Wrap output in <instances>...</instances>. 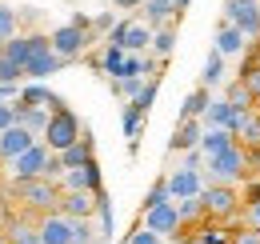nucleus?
<instances>
[{
  "label": "nucleus",
  "instance_id": "nucleus-43",
  "mask_svg": "<svg viewBox=\"0 0 260 244\" xmlns=\"http://www.w3.org/2000/svg\"><path fill=\"white\" fill-rule=\"evenodd\" d=\"M0 244H12V236H8V232H4V228H0Z\"/></svg>",
  "mask_w": 260,
  "mask_h": 244
},
{
  "label": "nucleus",
  "instance_id": "nucleus-19",
  "mask_svg": "<svg viewBox=\"0 0 260 244\" xmlns=\"http://www.w3.org/2000/svg\"><path fill=\"white\" fill-rule=\"evenodd\" d=\"M232 144H236V132H228V128H208V132H204V140H200V152L212 160V156L228 152Z\"/></svg>",
  "mask_w": 260,
  "mask_h": 244
},
{
  "label": "nucleus",
  "instance_id": "nucleus-21",
  "mask_svg": "<svg viewBox=\"0 0 260 244\" xmlns=\"http://www.w3.org/2000/svg\"><path fill=\"white\" fill-rule=\"evenodd\" d=\"M220 80H224V52L212 48L208 60H204V68H200V80H196V84H204V88H220Z\"/></svg>",
  "mask_w": 260,
  "mask_h": 244
},
{
  "label": "nucleus",
  "instance_id": "nucleus-13",
  "mask_svg": "<svg viewBox=\"0 0 260 244\" xmlns=\"http://www.w3.org/2000/svg\"><path fill=\"white\" fill-rule=\"evenodd\" d=\"M168 188H172V200H188V196L204 192V176H200V168L180 164L176 172H168Z\"/></svg>",
  "mask_w": 260,
  "mask_h": 244
},
{
  "label": "nucleus",
  "instance_id": "nucleus-32",
  "mask_svg": "<svg viewBox=\"0 0 260 244\" xmlns=\"http://www.w3.org/2000/svg\"><path fill=\"white\" fill-rule=\"evenodd\" d=\"M144 84H148L144 76H120V80L112 84V92H116V96H124V100H136V96H140V88H144Z\"/></svg>",
  "mask_w": 260,
  "mask_h": 244
},
{
  "label": "nucleus",
  "instance_id": "nucleus-7",
  "mask_svg": "<svg viewBox=\"0 0 260 244\" xmlns=\"http://www.w3.org/2000/svg\"><path fill=\"white\" fill-rule=\"evenodd\" d=\"M152 36H156L152 24H144V20H124V24L112 28L108 40L120 44V48H128V52H152Z\"/></svg>",
  "mask_w": 260,
  "mask_h": 244
},
{
  "label": "nucleus",
  "instance_id": "nucleus-44",
  "mask_svg": "<svg viewBox=\"0 0 260 244\" xmlns=\"http://www.w3.org/2000/svg\"><path fill=\"white\" fill-rule=\"evenodd\" d=\"M120 244H128V240H120Z\"/></svg>",
  "mask_w": 260,
  "mask_h": 244
},
{
  "label": "nucleus",
  "instance_id": "nucleus-16",
  "mask_svg": "<svg viewBox=\"0 0 260 244\" xmlns=\"http://www.w3.org/2000/svg\"><path fill=\"white\" fill-rule=\"evenodd\" d=\"M64 64L68 60L56 52V48H44V52H36L32 60L24 64V72H28V80H48V76H52V72H60Z\"/></svg>",
  "mask_w": 260,
  "mask_h": 244
},
{
  "label": "nucleus",
  "instance_id": "nucleus-3",
  "mask_svg": "<svg viewBox=\"0 0 260 244\" xmlns=\"http://www.w3.org/2000/svg\"><path fill=\"white\" fill-rule=\"evenodd\" d=\"M200 200H204V212H208V220H236V216L244 212V200H240L236 184L208 180V184H204V192H200Z\"/></svg>",
  "mask_w": 260,
  "mask_h": 244
},
{
  "label": "nucleus",
  "instance_id": "nucleus-35",
  "mask_svg": "<svg viewBox=\"0 0 260 244\" xmlns=\"http://www.w3.org/2000/svg\"><path fill=\"white\" fill-rule=\"evenodd\" d=\"M100 228H92V220H76V244H96Z\"/></svg>",
  "mask_w": 260,
  "mask_h": 244
},
{
  "label": "nucleus",
  "instance_id": "nucleus-37",
  "mask_svg": "<svg viewBox=\"0 0 260 244\" xmlns=\"http://www.w3.org/2000/svg\"><path fill=\"white\" fill-rule=\"evenodd\" d=\"M232 244H260V228H252V224H248V228H236V232H232Z\"/></svg>",
  "mask_w": 260,
  "mask_h": 244
},
{
  "label": "nucleus",
  "instance_id": "nucleus-12",
  "mask_svg": "<svg viewBox=\"0 0 260 244\" xmlns=\"http://www.w3.org/2000/svg\"><path fill=\"white\" fill-rule=\"evenodd\" d=\"M36 140H40V136H36L32 128H24V124L4 128V132H0V160H4V164H8V160H16L20 152H28Z\"/></svg>",
  "mask_w": 260,
  "mask_h": 244
},
{
  "label": "nucleus",
  "instance_id": "nucleus-38",
  "mask_svg": "<svg viewBox=\"0 0 260 244\" xmlns=\"http://www.w3.org/2000/svg\"><path fill=\"white\" fill-rule=\"evenodd\" d=\"M12 124H16V108H12V100H0V132L12 128Z\"/></svg>",
  "mask_w": 260,
  "mask_h": 244
},
{
  "label": "nucleus",
  "instance_id": "nucleus-28",
  "mask_svg": "<svg viewBox=\"0 0 260 244\" xmlns=\"http://www.w3.org/2000/svg\"><path fill=\"white\" fill-rule=\"evenodd\" d=\"M152 52H156L160 60H168V56L176 52V24H164V28H156V36H152Z\"/></svg>",
  "mask_w": 260,
  "mask_h": 244
},
{
  "label": "nucleus",
  "instance_id": "nucleus-15",
  "mask_svg": "<svg viewBox=\"0 0 260 244\" xmlns=\"http://www.w3.org/2000/svg\"><path fill=\"white\" fill-rule=\"evenodd\" d=\"M60 188L72 192V188H84V192H100L104 184H100V164L96 160H88V164H80V168H68L64 176H60Z\"/></svg>",
  "mask_w": 260,
  "mask_h": 244
},
{
  "label": "nucleus",
  "instance_id": "nucleus-42",
  "mask_svg": "<svg viewBox=\"0 0 260 244\" xmlns=\"http://www.w3.org/2000/svg\"><path fill=\"white\" fill-rule=\"evenodd\" d=\"M192 0H176V16H184V8H188Z\"/></svg>",
  "mask_w": 260,
  "mask_h": 244
},
{
  "label": "nucleus",
  "instance_id": "nucleus-2",
  "mask_svg": "<svg viewBox=\"0 0 260 244\" xmlns=\"http://www.w3.org/2000/svg\"><path fill=\"white\" fill-rule=\"evenodd\" d=\"M92 40H96V32H92V16H80V12H76L68 24L52 28V48H56L64 60H76Z\"/></svg>",
  "mask_w": 260,
  "mask_h": 244
},
{
  "label": "nucleus",
  "instance_id": "nucleus-34",
  "mask_svg": "<svg viewBox=\"0 0 260 244\" xmlns=\"http://www.w3.org/2000/svg\"><path fill=\"white\" fill-rule=\"evenodd\" d=\"M240 144H244V148H260V116H248V120H244Z\"/></svg>",
  "mask_w": 260,
  "mask_h": 244
},
{
  "label": "nucleus",
  "instance_id": "nucleus-20",
  "mask_svg": "<svg viewBox=\"0 0 260 244\" xmlns=\"http://www.w3.org/2000/svg\"><path fill=\"white\" fill-rule=\"evenodd\" d=\"M208 104H212V88H204V84H196L188 96H184V108H180V120H192V116H204L208 112Z\"/></svg>",
  "mask_w": 260,
  "mask_h": 244
},
{
  "label": "nucleus",
  "instance_id": "nucleus-8",
  "mask_svg": "<svg viewBox=\"0 0 260 244\" xmlns=\"http://www.w3.org/2000/svg\"><path fill=\"white\" fill-rule=\"evenodd\" d=\"M224 20L236 24L248 40L260 36V0H228L224 4Z\"/></svg>",
  "mask_w": 260,
  "mask_h": 244
},
{
  "label": "nucleus",
  "instance_id": "nucleus-6",
  "mask_svg": "<svg viewBox=\"0 0 260 244\" xmlns=\"http://www.w3.org/2000/svg\"><path fill=\"white\" fill-rule=\"evenodd\" d=\"M48 156H52V148H48L44 140H36L28 152H20L16 160H8V164H12L8 176H12V180H36V176H44V172H48Z\"/></svg>",
  "mask_w": 260,
  "mask_h": 244
},
{
  "label": "nucleus",
  "instance_id": "nucleus-33",
  "mask_svg": "<svg viewBox=\"0 0 260 244\" xmlns=\"http://www.w3.org/2000/svg\"><path fill=\"white\" fill-rule=\"evenodd\" d=\"M240 80L252 88V96H256V104H260V64H256V56L248 52V60H244V72H240Z\"/></svg>",
  "mask_w": 260,
  "mask_h": 244
},
{
  "label": "nucleus",
  "instance_id": "nucleus-24",
  "mask_svg": "<svg viewBox=\"0 0 260 244\" xmlns=\"http://www.w3.org/2000/svg\"><path fill=\"white\" fill-rule=\"evenodd\" d=\"M4 48V56H12L16 64H28L32 60V32H20V36H12L8 44H0Z\"/></svg>",
  "mask_w": 260,
  "mask_h": 244
},
{
  "label": "nucleus",
  "instance_id": "nucleus-29",
  "mask_svg": "<svg viewBox=\"0 0 260 244\" xmlns=\"http://www.w3.org/2000/svg\"><path fill=\"white\" fill-rule=\"evenodd\" d=\"M144 108L136 104V100H128L124 104V136H128V144H136V136H140V124H144Z\"/></svg>",
  "mask_w": 260,
  "mask_h": 244
},
{
  "label": "nucleus",
  "instance_id": "nucleus-36",
  "mask_svg": "<svg viewBox=\"0 0 260 244\" xmlns=\"http://www.w3.org/2000/svg\"><path fill=\"white\" fill-rule=\"evenodd\" d=\"M128 244H168V240H164L160 232H152V228H144V224H140V228L128 236Z\"/></svg>",
  "mask_w": 260,
  "mask_h": 244
},
{
  "label": "nucleus",
  "instance_id": "nucleus-17",
  "mask_svg": "<svg viewBox=\"0 0 260 244\" xmlns=\"http://www.w3.org/2000/svg\"><path fill=\"white\" fill-rule=\"evenodd\" d=\"M216 48H220L224 56H240V52H248V48H252V40L236 28V24H228V20H224L220 32H216Z\"/></svg>",
  "mask_w": 260,
  "mask_h": 244
},
{
  "label": "nucleus",
  "instance_id": "nucleus-9",
  "mask_svg": "<svg viewBox=\"0 0 260 244\" xmlns=\"http://www.w3.org/2000/svg\"><path fill=\"white\" fill-rule=\"evenodd\" d=\"M140 224H144V228H152V232H160L164 240H168V236H176V232H184V220H180L176 200H168V204H160V208L140 212Z\"/></svg>",
  "mask_w": 260,
  "mask_h": 244
},
{
  "label": "nucleus",
  "instance_id": "nucleus-23",
  "mask_svg": "<svg viewBox=\"0 0 260 244\" xmlns=\"http://www.w3.org/2000/svg\"><path fill=\"white\" fill-rule=\"evenodd\" d=\"M168 200H172L168 176H156V180H152V188L144 192V200H140V212H148V208H160V204H168Z\"/></svg>",
  "mask_w": 260,
  "mask_h": 244
},
{
  "label": "nucleus",
  "instance_id": "nucleus-14",
  "mask_svg": "<svg viewBox=\"0 0 260 244\" xmlns=\"http://www.w3.org/2000/svg\"><path fill=\"white\" fill-rule=\"evenodd\" d=\"M96 204H100L96 192L72 188V192H64V200H60V212L72 216V220H92V216H96Z\"/></svg>",
  "mask_w": 260,
  "mask_h": 244
},
{
  "label": "nucleus",
  "instance_id": "nucleus-39",
  "mask_svg": "<svg viewBox=\"0 0 260 244\" xmlns=\"http://www.w3.org/2000/svg\"><path fill=\"white\" fill-rule=\"evenodd\" d=\"M112 28V12H100V16H92V32H108Z\"/></svg>",
  "mask_w": 260,
  "mask_h": 244
},
{
  "label": "nucleus",
  "instance_id": "nucleus-22",
  "mask_svg": "<svg viewBox=\"0 0 260 244\" xmlns=\"http://www.w3.org/2000/svg\"><path fill=\"white\" fill-rule=\"evenodd\" d=\"M232 112H236V104H232L228 96H212V104H208V112H204V124H208V128H228Z\"/></svg>",
  "mask_w": 260,
  "mask_h": 244
},
{
  "label": "nucleus",
  "instance_id": "nucleus-31",
  "mask_svg": "<svg viewBox=\"0 0 260 244\" xmlns=\"http://www.w3.org/2000/svg\"><path fill=\"white\" fill-rule=\"evenodd\" d=\"M128 60V48H120V44H104V72H112V76H120V68Z\"/></svg>",
  "mask_w": 260,
  "mask_h": 244
},
{
  "label": "nucleus",
  "instance_id": "nucleus-1",
  "mask_svg": "<svg viewBox=\"0 0 260 244\" xmlns=\"http://www.w3.org/2000/svg\"><path fill=\"white\" fill-rule=\"evenodd\" d=\"M8 192L20 200V208L32 216V220H40V216H48V212H56V208H60V200H64V188H60V180H52V176L12 180V184H8Z\"/></svg>",
  "mask_w": 260,
  "mask_h": 244
},
{
  "label": "nucleus",
  "instance_id": "nucleus-4",
  "mask_svg": "<svg viewBox=\"0 0 260 244\" xmlns=\"http://www.w3.org/2000/svg\"><path fill=\"white\" fill-rule=\"evenodd\" d=\"M40 140H44L52 152H64V148H72V144L80 140V120H76V112H68V108H56Z\"/></svg>",
  "mask_w": 260,
  "mask_h": 244
},
{
  "label": "nucleus",
  "instance_id": "nucleus-10",
  "mask_svg": "<svg viewBox=\"0 0 260 244\" xmlns=\"http://www.w3.org/2000/svg\"><path fill=\"white\" fill-rule=\"evenodd\" d=\"M36 228H40V240L44 244H76V220L64 216L60 208L48 212V216H40Z\"/></svg>",
  "mask_w": 260,
  "mask_h": 244
},
{
  "label": "nucleus",
  "instance_id": "nucleus-40",
  "mask_svg": "<svg viewBox=\"0 0 260 244\" xmlns=\"http://www.w3.org/2000/svg\"><path fill=\"white\" fill-rule=\"evenodd\" d=\"M168 244H192V232L184 228V232H176V236H168Z\"/></svg>",
  "mask_w": 260,
  "mask_h": 244
},
{
  "label": "nucleus",
  "instance_id": "nucleus-30",
  "mask_svg": "<svg viewBox=\"0 0 260 244\" xmlns=\"http://www.w3.org/2000/svg\"><path fill=\"white\" fill-rule=\"evenodd\" d=\"M20 80H28L24 64H16L12 56H4V48H0V84H20Z\"/></svg>",
  "mask_w": 260,
  "mask_h": 244
},
{
  "label": "nucleus",
  "instance_id": "nucleus-26",
  "mask_svg": "<svg viewBox=\"0 0 260 244\" xmlns=\"http://www.w3.org/2000/svg\"><path fill=\"white\" fill-rule=\"evenodd\" d=\"M12 36H20V12L0 0V44H8Z\"/></svg>",
  "mask_w": 260,
  "mask_h": 244
},
{
  "label": "nucleus",
  "instance_id": "nucleus-41",
  "mask_svg": "<svg viewBox=\"0 0 260 244\" xmlns=\"http://www.w3.org/2000/svg\"><path fill=\"white\" fill-rule=\"evenodd\" d=\"M116 8H144V0H112Z\"/></svg>",
  "mask_w": 260,
  "mask_h": 244
},
{
  "label": "nucleus",
  "instance_id": "nucleus-5",
  "mask_svg": "<svg viewBox=\"0 0 260 244\" xmlns=\"http://www.w3.org/2000/svg\"><path fill=\"white\" fill-rule=\"evenodd\" d=\"M244 172H248V148H244V144H232L228 152L208 160V180L236 184V180H244Z\"/></svg>",
  "mask_w": 260,
  "mask_h": 244
},
{
  "label": "nucleus",
  "instance_id": "nucleus-18",
  "mask_svg": "<svg viewBox=\"0 0 260 244\" xmlns=\"http://www.w3.org/2000/svg\"><path fill=\"white\" fill-rule=\"evenodd\" d=\"M144 24H152V28L180 24V16H176V0H144Z\"/></svg>",
  "mask_w": 260,
  "mask_h": 244
},
{
  "label": "nucleus",
  "instance_id": "nucleus-27",
  "mask_svg": "<svg viewBox=\"0 0 260 244\" xmlns=\"http://www.w3.org/2000/svg\"><path fill=\"white\" fill-rule=\"evenodd\" d=\"M224 96L240 108V112H252V108H256V96H252V88H248L244 80H232V84L224 88Z\"/></svg>",
  "mask_w": 260,
  "mask_h": 244
},
{
  "label": "nucleus",
  "instance_id": "nucleus-25",
  "mask_svg": "<svg viewBox=\"0 0 260 244\" xmlns=\"http://www.w3.org/2000/svg\"><path fill=\"white\" fill-rule=\"evenodd\" d=\"M60 160H64V168H80V164H88V160H92V136H80L72 148L60 152Z\"/></svg>",
  "mask_w": 260,
  "mask_h": 244
},
{
  "label": "nucleus",
  "instance_id": "nucleus-11",
  "mask_svg": "<svg viewBox=\"0 0 260 244\" xmlns=\"http://www.w3.org/2000/svg\"><path fill=\"white\" fill-rule=\"evenodd\" d=\"M204 132H208L204 116H192V120H180V116H176V128H172V140H168V152H192V148H200Z\"/></svg>",
  "mask_w": 260,
  "mask_h": 244
}]
</instances>
